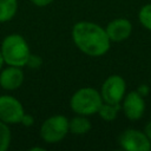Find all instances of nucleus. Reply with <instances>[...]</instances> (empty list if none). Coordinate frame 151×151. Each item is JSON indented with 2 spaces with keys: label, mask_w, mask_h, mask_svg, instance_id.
I'll return each mask as SVG.
<instances>
[{
  "label": "nucleus",
  "mask_w": 151,
  "mask_h": 151,
  "mask_svg": "<svg viewBox=\"0 0 151 151\" xmlns=\"http://www.w3.org/2000/svg\"><path fill=\"white\" fill-rule=\"evenodd\" d=\"M0 50L6 65L24 67L31 54L27 40L18 33L6 35L0 45Z\"/></svg>",
  "instance_id": "2"
},
{
  "label": "nucleus",
  "mask_w": 151,
  "mask_h": 151,
  "mask_svg": "<svg viewBox=\"0 0 151 151\" xmlns=\"http://www.w3.org/2000/svg\"><path fill=\"white\" fill-rule=\"evenodd\" d=\"M119 111H120V104H109L103 101L97 114L104 122H113L118 117Z\"/></svg>",
  "instance_id": "13"
},
{
  "label": "nucleus",
  "mask_w": 151,
  "mask_h": 151,
  "mask_svg": "<svg viewBox=\"0 0 151 151\" xmlns=\"http://www.w3.org/2000/svg\"><path fill=\"white\" fill-rule=\"evenodd\" d=\"M99 92L104 103L120 104L126 94V81L119 74H111L103 81Z\"/></svg>",
  "instance_id": "5"
},
{
  "label": "nucleus",
  "mask_w": 151,
  "mask_h": 151,
  "mask_svg": "<svg viewBox=\"0 0 151 151\" xmlns=\"http://www.w3.org/2000/svg\"><path fill=\"white\" fill-rule=\"evenodd\" d=\"M40 138L46 144L60 143L68 133V118L64 114H53L40 125Z\"/></svg>",
  "instance_id": "4"
},
{
  "label": "nucleus",
  "mask_w": 151,
  "mask_h": 151,
  "mask_svg": "<svg viewBox=\"0 0 151 151\" xmlns=\"http://www.w3.org/2000/svg\"><path fill=\"white\" fill-rule=\"evenodd\" d=\"M24 71L22 67L7 65L0 71V87L5 91L18 90L24 83Z\"/></svg>",
  "instance_id": "10"
},
{
  "label": "nucleus",
  "mask_w": 151,
  "mask_h": 151,
  "mask_svg": "<svg viewBox=\"0 0 151 151\" xmlns=\"http://www.w3.org/2000/svg\"><path fill=\"white\" fill-rule=\"evenodd\" d=\"M119 146L125 151H150L151 140L146 137L143 130L126 129L118 137Z\"/></svg>",
  "instance_id": "6"
},
{
  "label": "nucleus",
  "mask_w": 151,
  "mask_h": 151,
  "mask_svg": "<svg viewBox=\"0 0 151 151\" xmlns=\"http://www.w3.org/2000/svg\"><path fill=\"white\" fill-rule=\"evenodd\" d=\"M132 22L126 18H116L105 27L111 42H123L127 40L132 34Z\"/></svg>",
  "instance_id": "9"
},
{
  "label": "nucleus",
  "mask_w": 151,
  "mask_h": 151,
  "mask_svg": "<svg viewBox=\"0 0 151 151\" xmlns=\"http://www.w3.org/2000/svg\"><path fill=\"white\" fill-rule=\"evenodd\" d=\"M101 104L103 98L99 90L91 86L78 88L70 98L71 110L76 114H81L86 117L97 114Z\"/></svg>",
  "instance_id": "3"
},
{
  "label": "nucleus",
  "mask_w": 151,
  "mask_h": 151,
  "mask_svg": "<svg viewBox=\"0 0 151 151\" xmlns=\"http://www.w3.org/2000/svg\"><path fill=\"white\" fill-rule=\"evenodd\" d=\"M146 110L145 98L140 96L136 90L126 92L122 103H120V111L131 122H136L143 118Z\"/></svg>",
  "instance_id": "8"
},
{
  "label": "nucleus",
  "mask_w": 151,
  "mask_h": 151,
  "mask_svg": "<svg viewBox=\"0 0 151 151\" xmlns=\"http://www.w3.org/2000/svg\"><path fill=\"white\" fill-rule=\"evenodd\" d=\"M143 131H144V133L146 134V137L151 140V120H149L145 125H144V129H143Z\"/></svg>",
  "instance_id": "20"
},
{
  "label": "nucleus",
  "mask_w": 151,
  "mask_h": 151,
  "mask_svg": "<svg viewBox=\"0 0 151 151\" xmlns=\"http://www.w3.org/2000/svg\"><path fill=\"white\" fill-rule=\"evenodd\" d=\"M136 91L140 94V96H143L144 98H146L149 94H150V92H151V88H150V86L147 85V84H140L137 88H136Z\"/></svg>",
  "instance_id": "18"
},
{
  "label": "nucleus",
  "mask_w": 151,
  "mask_h": 151,
  "mask_svg": "<svg viewBox=\"0 0 151 151\" xmlns=\"http://www.w3.org/2000/svg\"><path fill=\"white\" fill-rule=\"evenodd\" d=\"M26 66L31 70H39L42 66V58L38 54L31 53L29 57H28V60L26 63Z\"/></svg>",
  "instance_id": "16"
},
{
  "label": "nucleus",
  "mask_w": 151,
  "mask_h": 151,
  "mask_svg": "<svg viewBox=\"0 0 151 151\" xmlns=\"http://www.w3.org/2000/svg\"><path fill=\"white\" fill-rule=\"evenodd\" d=\"M19 8L18 0H0V24L11 21Z\"/></svg>",
  "instance_id": "12"
},
{
  "label": "nucleus",
  "mask_w": 151,
  "mask_h": 151,
  "mask_svg": "<svg viewBox=\"0 0 151 151\" xmlns=\"http://www.w3.org/2000/svg\"><path fill=\"white\" fill-rule=\"evenodd\" d=\"M12 132L9 125L0 120V151H6L9 147Z\"/></svg>",
  "instance_id": "15"
},
{
  "label": "nucleus",
  "mask_w": 151,
  "mask_h": 151,
  "mask_svg": "<svg viewBox=\"0 0 151 151\" xmlns=\"http://www.w3.org/2000/svg\"><path fill=\"white\" fill-rule=\"evenodd\" d=\"M34 123H35L34 117L31 113H26V112L24 113V116L21 117V120H20V124L25 127H31L34 125Z\"/></svg>",
  "instance_id": "17"
},
{
  "label": "nucleus",
  "mask_w": 151,
  "mask_h": 151,
  "mask_svg": "<svg viewBox=\"0 0 151 151\" xmlns=\"http://www.w3.org/2000/svg\"><path fill=\"white\" fill-rule=\"evenodd\" d=\"M92 124L86 116L76 114L73 118L68 119V133L74 136H84L90 132Z\"/></svg>",
  "instance_id": "11"
},
{
  "label": "nucleus",
  "mask_w": 151,
  "mask_h": 151,
  "mask_svg": "<svg viewBox=\"0 0 151 151\" xmlns=\"http://www.w3.org/2000/svg\"><path fill=\"white\" fill-rule=\"evenodd\" d=\"M45 147H41V146H33L29 149V151H44Z\"/></svg>",
  "instance_id": "21"
},
{
  "label": "nucleus",
  "mask_w": 151,
  "mask_h": 151,
  "mask_svg": "<svg viewBox=\"0 0 151 151\" xmlns=\"http://www.w3.org/2000/svg\"><path fill=\"white\" fill-rule=\"evenodd\" d=\"M138 21L143 28L151 32V2L145 4L139 8Z\"/></svg>",
  "instance_id": "14"
},
{
  "label": "nucleus",
  "mask_w": 151,
  "mask_h": 151,
  "mask_svg": "<svg viewBox=\"0 0 151 151\" xmlns=\"http://www.w3.org/2000/svg\"><path fill=\"white\" fill-rule=\"evenodd\" d=\"M33 5L38 6V7H45V6H48L51 5L54 0H29Z\"/></svg>",
  "instance_id": "19"
},
{
  "label": "nucleus",
  "mask_w": 151,
  "mask_h": 151,
  "mask_svg": "<svg viewBox=\"0 0 151 151\" xmlns=\"http://www.w3.org/2000/svg\"><path fill=\"white\" fill-rule=\"evenodd\" d=\"M24 113H25V109L18 98L11 94L0 96V120L1 122L8 125L20 124V120Z\"/></svg>",
  "instance_id": "7"
},
{
  "label": "nucleus",
  "mask_w": 151,
  "mask_h": 151,
  "mask_svg": "<svg viewBox=\"0 0 151 151\" xmlns=\"http://www.w3.org/2000/svg\"><path fill=\"white\" fill-rule=\"evenodd\" d=\"M4 65H5V60H4V57H2V53H1V50H0V71L4 67Z\"/></svg>",
  "instance_id": "22"
},
{
  "label": "nucleus",
  "mask_w": 151,
  "mask_h": 151,
  "mask_svg": "<svg viewBox=\"0 0 151 151\" xmlns=\"http://www.w3.org/2000/svg\"><path fill=\"white\" fill-rule=\"evenodd\" d=\"M71 38L76 47L88 57H101L111 47V40L105 27L92 21L76 22L71 31Z\"/></svg>",
  "instance_id": "1"
}]
</instances>
